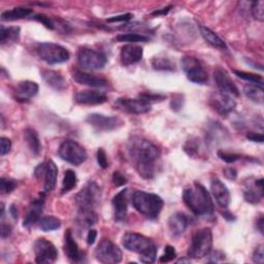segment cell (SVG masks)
Returning a JSON list of instances; mask_svg holds the SVG:
<instances>
[{
    "label": "cell",
    "mask_w": 264,
    "mask_h": 264,
    "mask_svg": "<svg viewBox=\"0 0 264 264\" xmlns=\"http://www.w3.org/2000/svg\"><path fill=\"white\" fill-rule=\"evenodd\" d=\"M152 65L154 69L163 71H172L175 68L174 63L166 57H155L152 60Z\"/></svg>",
    "instance_id": "37"
},
{
    "label": "cell",
    "mask_w": 264,
    "mask_h": 264,
    "mask_svg": "<svg viewBox=\"0 0 264 264\" xmlns=\"http://www.w3.org/2000/svg\"><path fill=\"white\" fill-rule=\"evenodd\" d=\"M107 57L101 52H97L92 49L82 48L77 52L78 64L88 70L101 69L107 64Z\"/></svg>",
    "instance_id": "10"
},
{
    "label": "cell",
    "mask_w": 264,
    "mask_h": 264,
    "mask_svg": "<svg viewBox=\"0 0 264 264\" xmlns=\"http://www.w3.org/2000/svg\"><path fill=\"white\" fill-rule=\"evenodd\" d=\"M182 68L187 78L195 84L204 85L209 79V74L202 64L194 57H184L181 61Z\"/></svg>",
    "instance_id": "11"
},
{
    "label": "cell",
    "mask_w": 264,
    "mask_h": 264,
    "mask_svg": "<svg viewBox=\"0 0 264 264\" xmlns=\"http://www.w3.org/2000/svg\"><path fill=\"white\" fill-rule=\"evenodd\" d=\"M20 28L19 27H5L0 29V43L5 45L7 43H14L19 39Z\"/></svg>",
    "instance_id": "34"
},
{
    "label": "cell",
    "mask_w": 264,
    "mask_h": 264,
    "mask_svg": "<svg viewBox=\"0 0 264 264\" xmlns=\"http://www.w3.org/2000/svg\"><path fill=\"white\" fill-rule=\"evenodd\" d=\"M42 76L44 80L53 89L57 91H63L67 88V83L64 76L55 70H44L42 72Z\"/></svg>",
    "instance_id": "27"
},
{
    "label": "cell",
    "mask_w": 264,
    "mask_h": 264,
    "mask_svg": "<svg viewBox=\"0 0 264 264\" xmlns=\"http://www.w3.org/2000/svg\"><path fill=\"white\" fill-rule=\"evenodd\" d=\"M35 261L39 264L54 263L58 258V251L53 242L46 238H38L33 246Z\"/></svg>",
    "instance_id": "13"
},
{
    "label": "cell",
    "mask_w": 264,
    "mask_h": 264,
    "mask_svg": "<svg viewBox=\"0 0 264 264\" xmlns=\"http://www.w3.org/2000/svg\"><path fill=\"white\" fill-rule=\"evenodd\" d=\"M224 175L228 179V180H235L237 177V172L233 167H226L224 169Z\"/></svg>",
    "instance_id": "52"
},
{
    "label": "cell",
    "mask_w": 264,
    "mask_h": 264,
    "mask_svg": "<svg viewBox=\"0 0 264 264\" xmlns=\"http://www.w3.org/2000/svg\"><path fill=\"white\" fill-rule=\"evenodd\" d=\"M212 258H213V260H211V261H213V262H218L217 258H220L221 260H224V259H225V256H224L223 253H221V252H219V251H216V252L213 253Z\"/></svg>",
    "instance_id": "57"
},
{
    "label": "cell",
    "mask_w": 264,
    "mask_h": 264,
    "mask_svg": "<svg viewBox=\"0 0 264 264\" xmlns=\"http://www.w3.org/2000/svg\"><path fill=\"white\" fill-rule=\"evenodd\" d=\"M139 98L148 101L151 104V101H157V100H162L164 97L161 95H156V94H150V93H141L139 94Z\"/></svg>",
    "instance_id": "50"
},
{
    "label": "cell",
    "mask_w": 264,
    "mask_h": 264,
    "mask_svg": "<svg viewBox=\"0 0 264 264\" xmlns=\"http://www.w3.org/2000/svg\"><path fill=\"white\" fill-rule=\"evenodd\" d=\"M183 199L188 209L198 217H209L214 214V204L210 193L197 182L185 188Z\"/></svg>",
    "instance_id": "2"
},
{
    "label": "cell",
    "mask_w": 264,
    "mask_h": 264,
    "mask_svg": "<svg viewBox=\"0 0 264 264\" xmlns=\"http://www.w3.org/2000/svg\"><path fill=\"white\" fill-rule=\"evenodd\" d=\"M86 121L99 131H113L124 125V121L120 118L105 116L101 114H91L87 117Z\"/></svg>",
    "instance_id": "14"
},
{
    "label": "cell",
    "mask_w": 264,
    "mask_h": 264,
    "mask_svg": "<svg viewBox=\"0 0 264 264\" xmlns=\"http://www.w3.org/2000/svg\"><path fill=\"white\" fill-rule=\"evenodd\" d=\"M127 189L121 190L118 194H116L113 198V207H114V214L115 220L117 222H122L127 214Z\"/></svg>",
    "instance_id": "28"
},
{
    "label": "cell",
    "mask_w": 264,
    "mask_h": 264,
    "mask_svg": "<svg viewBox=\"0 0 264 264\" xmlns=\"http://www.w3.org/2000/svg\"><path fill=\"white\" fill-rule=\"evenodd\" d=\"M132 205L143 216L149 219H155L161 213L164 202L157 194L145 191H135L132 196Z\"/></svg>",
    "instance_id": "4"
},
{
    "label": "cell",
    "mask_w": 264,
    "mask_h": 264,
    "mask_svg": "<svg viewBox=\"0 0 264 264\" xmlns=\"http://www.w3.org/2000/svg\"><path fill=\"white\" fill-rule=\"evenodd\" d=\"M12 233V227L9 224H6L5 222L2 223V237L5 239L9 237Z\"/></svg>",
    "instance_id": "55"
},
{
    "label": "cell",
    "mask_w": 264,
    "mask_h": 264,
    "mask_svg": "<svg viewBox=\"0 0 264 264\" xmlns=\"http://www.w3.org/2000/svg\"><path fill=\"white\" fill-rule=\"evenodd\" d=\"M213 248V233L210 228H202L192 236L191 243L188 250V257L201 259L208 256Z\"/></svg>",
    "instance_id": "5"
},
{
    "label": "cell",
    "mask_w": 264,
    "mask_h": 264,
    "mask_svg": "<svg viewBox=\"0 0 264 264\" xmlns=\"http://www.w3.org/2000/svg\"><path fill=\"white\" fill-rule=\"evenodd\" d=\"M10 213H11V215H12V217H13L14 219H18V209H17V207H16L15 205H13V206L11 207Z\"/></svg>",
    "instance_id": "59"
},
{
    "label": "cell",
    "mask_w": 264,
    "mask_h": 264,
    "mask_svg": "<svg viewBox=\"0 0 264 264\" xmlns=\"http://www.w3.org/2000/svg\"><path fill=\"white\" fill-rule=\"evenodd\" d=\"M97 162L99 164V166L103 169H106L109 167V162H108V158H107V154L105 152L104 149L99 148L97 151Z\"/></svg>",
    "instance_id": "47"
},
{
    "label": "cell",
    "mask_w": 264,
    "mask_h": 264,
    "mask_svg": "<svg viewBox=\"0 0 264 264\" xmlns=\"http://www.w3.org/2000/svg\"><path fill=\"white\" fill-rule=\"evenodd\" d=\"M98 222V216L94 210L78 209L76 223L82 228H90Z\"/></svg>",
    "instance_id": "29"
},
{
    "label": "cell",
    "mask_w": 264,
    "mask_h": 264,
    "mask_svg": "<svg viewBox=\"0 0 264 264\" xmlns=\"http://www.w3.org/2000/svg\"><path fill=\"white\" fill-rule=\"evenodd\" d=\"M127 151L140 177L146 180L153 179L156 174V161L160 157L158 147L147 138L133 136L128 140Z\"/></svg>",
    "instance_id": "1"
},
{
    "label": "cell",
    "mask_w": 264,
    "mask_h": 264,
    "mask_svg": "<svg viewBox=\"0 0 264 264\" xmlns=\"http://www.w3.org/2000/svg\"><path fill=\"white\" fill-rule=\"evenodd\" d=\"M143 54H144V51L141 47L133 44H128L121 49L120 59L123 65L129 66L139 62L143 58Z\"/></svg>",
    "instance_id": "23"
},
{
    "label": "cell",
    "mask_w": 264,
    "mask_h": 264,
    "mask_svg": "<svg viewBox=\"0 0 264 264\" xmlns=\"http://www.w3.org/2000/svg\"><path fill=\"white\" fill-rule=\"evenodd\" d=\"M181 262H187V263H188V262H190V260H189V259H188V260H186V259H181V260L178 261V263H181Z\"/></svg>",
    "instance_id": "61"
},
{
    "label": "cell",
    "mask_w": 264,
    "mask_h": 264,
    "mask_svg": "<svg viewBox=\"0 0 264 264\" xmlns=\"http://www.w3.org/2000/svg\"><path fill=\"white\" fill-rule=\"evenodd\" d=\"M34 175L39 181L44 179V192L45 193L51 192L54 190L57 183V175H58L57 165L52 160L44 162L35 168Z\"/></svg>",
    "instance_id": "12"
},
{
    "label": "cell",
    "mask_w": 264,
    "mask_h": 264,
    "mask_svg": "<svg viewBox=\"0 0 264 264\" xmlns=\"http://www.w3.org/2000/svg\"><path fill=\"white\" fill-rule=\"evenodd\" d=\"M17 187V182L9 178H2L0 180V192L2 194L12 193Z\"/></svg>",
    "instance_id": "42"
},
{
    "label": "cell",
    "mask_w": 264,
    "mask_h": 264,
    "mask_svg": "<svg viewBox=\"0 0 264 264\" xmlns=\"http://www.w3.org/2000/svg\"><path fill=\"white\" fill-rule=\"evenodd\" d=\"M214 78L216 82L217 87L219 88L220 92L228 94L230 96H239V91L237 89L236 85L233 83L231 77L229 76L228 72L223 68H217L214 71Z\"/></svg>",
    "instance_id": "16"
},
{
    "label": "cell",
    "mask_w": 264,
    "mask_h": 264,
    "mask_svg": "<svg viewBox=\"0 0 264 264\" xmlns=\"http://www.w3.org/2000/svg\"><path fill=\"white\" fill-rule=\"evenodd\" d=\"M132 19L131 14H125V15H120V16H115L110 19H108L109 23H115V22H126Z\"/></svg>",
    "instance_id": "51"
},
{
    "label": "cell",
    "mask_w": 264,
    "mask_h": 264,
    "mask_svg": "<svg viewBox=\"0 0 264 264\" xmlns=\"http://www.w3.org/2000/svg\"><path fill=\"white\" fill-rule=\"evenodd\" d=\"M117 40L120 43H129V44H136V43H147L149 42V38L141 34L136 33H125L120 34L117 36Z\"/></svg>",
    "instance_id": "39"
},
{
    "label": "cell",
    "mask_w": 264,
    "mask_h": 264,
    "mask_svg": "<svg viewBox=\"0 0 264 264\" xmlns=\"http://www.w3.org/2000/svg\"><path fill=\"white\" fill-rule=\"evenodd\" d=\"M33 14V11L31 9L27 8H15L10 11H6L2 14V20L3 21H16L25 19Z\"/></svg>",
    "instance_id": "32"
},
{
    "label": "cell",
    "mask_w": 264,
    "mask_h": 264,
    "mask_svg": "<svg viewBox=\"0 0 264 264\" xmlns=\"http://www.w3.org/2000/svg\"><path fill=\"white\" fill-rule=\"evenodd\" d=\"M115 105L118 109L134 115L147 114L151 111V104L141 98H119Z\"/></svg>",
    "instance_id": "15"
},
{
    "label": "cell",
    "mask_w": 264,
    "mask_h": 264,
    "mask_svg": "<svg viewBox=\"0 0 264 264\" xmlns=\"http://www.w3.org/2000/svg\"><path fill=\"white\" fill-rule=\"evenodd\" d=\"M184 151L192 158H196L199 156L200 151V141L197 137L189 138L184 145Z\"/></svg>",
    "instance_id": "38"
},
{
    "label": "cell",
    "mask_w": 264,
    "mask_h": 264,
    "mask_svg": "<svg viewBox=\"0 0 264 264\" xmlns=\"http://www.w3.org/2000/svg\"><path fill=\"white\" fill-rule=\"evenodd\" d=\"M188 218L183 213H175L168 219V230L172 237H180L187 229Z\"/></svg>",
    "instance_id": "22"
},
{
    "label": "cell",
    "mask_w": 264,
    "mask_h": 264,
    "mask_svg": "<svg viewBox=\"0 0 264 264\" xmlns=\"http://www.w3.org/2000/svg\"><path fill=\"white\" fill-rule=\"evenodd\" d=\"M211 190L217 204L221 208L227 209L230 204V193L224 183L217 178L213 179L211 183Z\"/></svg>",
    "instance_id": "24"
},
{
    "label": "cell",
    "mask_w": 264,
    "mask_h": 264,
    "mask_svg": "<svg viewBox=\"0 0 264 264\" xmlns=\"http://www.w3.org/2000/svg\"><path fill=\"white\" fill-rule=\"evenodd\" d=\"M222 216L226 219V220H228V221H234L235 220V217H233L232 216V214H230V213H222Z\"/></svg>",
    "instance_id": "60"
},
{
    "label": "cell",
    "mask_w": 264,
    "mask_h": 264,
    "mask_svg": "<svg viewBox=\"0 0 264 264\" xmlns=\"http://www.w3.org/2000/svg\"><path fill=\"white\" fill-rule=\"evenodd\" d=\"M243 198L247 202L257 205L263 197V179L247 181L243 185Z\"/></svg>",
    "instance_id": "18"
},
{
    "label": "cell",
    "mask_w": 264,
    "mask_h": 264,
    "mask_svg": "<svg viewBox=\"0 0 264 264\" xmlns=\"http://www.w3.org/2000/svg\"><path fill=\"white\" fill-rule=\"evenodd\" d=\"M38 57L48 64H60L69 60V52L62 46L54 43H43L36 48Z\"/></svg>",
    "instance_id": "6"
},
{
    "label": "cell",
    "mask_w": 264,
    "mask_h": 264,
    "mask_svg": "<svg viewBox=\"0 0 264 264\" xmlns=\"http://www.w3.org/2000/svg\"><path fill=\"white\" fill-rule=\"evenodd\" d=\"M210 104L213 109L222 116H227L236 107L235 100L228 94L217 92L210 97Z\"/></svg>",
    "instance_id": "17"
},
{
    "label": "cell",
    "mask_w": 264,
    "mask_h": 264,
    "mask_svg": "<svg viewBox=\"0 0 264 264\" xmlns=\"http://www.w3.org/2000/svg\"><path fill=\"white\" fill-rule=\"evenodd\" d=\"M64 252L67 258L72 262H79L83 260V254L79 251L70 229L66 230L64 235Z\"/></svg>",
    "instance_id": "26"
},
{
    "label": "cell",
    "mask_w": 264,
    "mask_h": 264,
    "mask_svg": "<svg viewBox=\"0 0 264 264\" xmlns=\"http://www.w3.org/2000/svg\"><path fill=\"white\" fill-rule=\"evenodd\" d=\"M200 29V33L202 35V37L205 38V40L211 45L213 48L215 49H218V50H226L227 49V46L225 44V42L220 38L214 31H212L210 28L208 27H205V26H200L199 27Z\"/></svg>",
    "instance_id": "30"
},
{
    "label": "cell",
    "mask_w": 264,
    "mask_h": 264,
    "mask_svg": "<svg viewBox=\"0 0 264 264\" xmlns=\"http://www.w3.org/2000/svg\"><path fill=\"white\" fill-rule=\"evenodd\" d=\"M58 153L62 160L73 165H79L87 160L86 150L78 143L71 139L63 141Z\"/></svg>",
    "instance_id": "9"
},
{
    "label": "cell",
    "mask_w": 264,
    "mask_h": 264,
    "mask_svg": "<svg viewBox=\"0 0 264 264\" xmlns=\"http://www.w3.org/2000/svg\"><path fill=\"white\" fill-rule=\"evenodd\" d=\"M175 256H177V253H175L174 248L171 246H166L165 250H164V254L160 258V262H162V263L170 262L175 258Z\"/></svg>",
    "instance_id": "44"
},
{
    "label": "cell",
    "mask_w": 264,
    "mask_h": 264,
    "mask_svg": "<svg viewBox=\"0 0 264 264\" xmlns=\"http://www.w3.org/2000/svg\"><path fill=\"white\" fill-rule=\"evenodd\" d=\"M74 100L78 105L95 106L105 104L108 100L107 95L104 92L95 90H85L75 94Z\"/></svg>",
    "instance_id": "20"
},
{
    "label": "cell",
    "mask_w": 264,
    "mask_h": 264,
    "mask_svg": "<svg viewBox=\"0 0 264 264\" xmlns=\"http://www.w3.org/2000/svg\"><path fill=\"white\" fill-rule=\"evenodd\" d=\"M245 95L252 101L256 104H263L264 100V93H263V87L255 84H249L243 88Z\"/></svg>",
    "instance_id": "33"
},
{
    "label": "cell",
    "mask_w": 264,
    "mask_h": 264,
    "mask_svg": "<svg viewBox=\"0 0 264 264\" xmlns=\"http://www.w3.org/2000/svg\"><path fill=\"white\" fill-rule=\"evenodd\" d=\"M101 198V190L96 182H88L85 187L76 194L75 202L78 209L94 210Z\"/></svg>",
    "instance_id": "7"
},
{
    "label": "cell",
    "mask_w": 264,
    "mask_h": 264,
    "mask_svg": "<svg viewBox=\"0 0 264 264\" xmlns=\"http://www.w3.org/2000/svg\"><path fill=\"white\" fill-rule=\"evenodd\" d=\"M38 93V85L32 80H22L18 84L15 90L16 100L26 103Z\"/></svg>",
    "instance_id": "21"
},
{
    "label": "cell",
    "mask_w": 264,
    "mask_h": 264,
    "mask_svg": "<svg viewBox=\"0 0 264 264\" xmlns=\"http://www.w3.org/2000/svg\"><path fill=\"white\" fill-rule=\"evenodd\" d=\"M252 259L255 263H258V264H262L264 262V247H263V245H260L255 249Z\"/></svg>",
    "instance_id": "45"
},
{
    "label": "cell",
    "mask_w": 264,
    "mask_h": 264,
    "mask_svg": "<svg viewBox=\"0 0 264 264\" xmlns=\"http://www.w3.org/2000/svg\"><path fill=\"white\" fill-rule=\"evenodd\" d=\"M251 14L253 18L259 22H263L264 20V3L256 2L251 4Z\"/></svg>",
    "instance_id": "41"
},
{
    "label": "cell",
    "mask_w": 264,
    "mask_h": 264,
    "mask_svg": "<svg viewBox=\"0 0 264 264\" xmlns=\"http://www.w3.org/2000/svg\"><path fill=\"white\" fill-rule=\"evenodd\" d=\"M44 206H45V192L40 193L39 196L34 200H32V202L30 204L27 215L23 222L24 227L29 228L30 226L34 225L39 221L40 215L44 210Z\"/></svg>",
    "instance_id": "19"
},
{
    "label": "cell",
    "mask_w": 264,
    "mask_h": 264,
    "mask_svg": "<svg viewBox=\"0 0 264 264\" xmlns=\"http://www.w3.org/2000/svg\"><path fill=\"white\" fill-rule=\"evenodd\" d=\"M76 175L75 172L68 169L65 171L64 174V179L62 182V187H61V193L65 194L67 192H69L70 190H72L75 186H76Z\"/></svg>",
    "instance_id": "36"
},
{
    "label": "cell",
    "mask_w": 264,
    "mask_h": 264,
    "mask_svg": "<svg viewBox=\"0 0 264 264\" xmlns=\"http://www.w3.org/2000/svg\"><path fill=\"white\" fill-rule=\"evenodd\" d=\"M218 157L225 161L226 163H233L237 160L240 159V155L238 154H234V153H227V152H223V151H219L218 152Z\"/></svg>",
    "instance_id": "43"
},
{
    "label": "cell",
    "mask_w": 264,
    "mask_h": 264,
    "mask_svg": "<svg viewBox=\"0 0 264 264\" xmlns=\"http://www.w3.org/2000/svg\"><path fill=\"white\" fill-rule=\"evenodd\" d=\"M233 72L238 77L246 79V80L250 82L251 84H255V85H259V86L263 85V77L261 75H258L255 73H250V72H245L241 70H233Z\"/></svg>",
    "instance_id": "40"
},
{
    "label": "cell",
    "mask_w": 264,
    "mask_h": 264,
    "mask_svg": "<svg viewBox=\"0 0 264 264\" xmlns=\"http://www.w3.org/2000/svg\"><path fill=\"white\" fill-rule=\"evenodd\" d=\"M97 261L104 264H116L122 261L123 254L121 249L112 240L103 239L95 249L94 252Z\"/></svg>",
    "instance_id": "8"
},
{
    "label": "cell",
    "mask_w": 264,
    "mask_h": 264,
    "mask_svg": "<svg viewBox=\"0 0 264 264\" xmlns=\"http://www.w3.org/2000/svg\"><path fill=\"white\" fill-rule=\"evenodd\" d=\"M24 138L30 152L33 155L37 156L42 151V145H40V140L37 132L32 128H27L24 131Z\"/></svg>",
    "instance_id": "31"
},
{
    "label": "cell",
    "mask_w": 264,
    "mask_h": 264,
    "mask_svg": "<svg viewBox=\"0 0 264 264\" xmlns=\"http://www.w3.org/2000/svg\"><path fill=\"white\" fill-rule=\"evenodd\" d=\"M122 243L126 250L138 254L143 263H153L156 260L157 248L155 243L143 234L126 233L122 237Z\"/></svg>",
    "instance_id": "3"
},
{
    "label": "cell",
    "mask_w": 264,
    "mask_h": 264,
    "mask_svg": "<svg viewBox=\"0 0 264 264\" xmlns=\"http://www.w3.org/2000/svg\"><path fill=\"white\" fill-rule=\"evenodd\" d=\"M170 9H171V7H167V8H164V9H162V10H158V11H155V12H153L152 13V16H157V17H159V16H165V15H167L168 14V12L170 11Z\"/></svg>",
    "instance_id": "56"
},
{
    "label": "cell",
    "mask_w": 264,
    "mask_h": 264,
    "mask_svg": "<svg viewBox=\"0 0 264 264\" xmlns=\"http://www.w3.org/2000/svg\"><path fill=\"white\" fill-rule=\"evenodd\" d=\"M247 138L252 140V141H256V143H263L264 137L262 133H256V132H248L247 133Z\"/></svg>",
    "instance_id": "53"
},
{
    "label": "cell",
    "mask_w": 264,
    "mask_h": 264,
    "mask_svg": "<svg viewBox=\"0 0 264 264\" xmlns=\"http://www.w3.org/2000/svg\"><path fill=\"white\" fill-rule=\"evenodd\" d=\"M113 183L116 187H120L123 186L127 183V179L124 177V175L119 172V171H115L113 174Z\"/></svg>",
    "instance_id": "49"
},
{
    "label": "cell",
    "mask_w": 264,
    "mask_h": 264,
    "mask_svg": "<svg viewBox=\"0 0 264 264\" xmlns=\"http://www.w3.org/2000/svg\"><path fill=\"white\" fill-rule=\"evenodd\" d=\"M34 20L40 22V23H42L43 25H45L48 29L53 30V29L55 28L54 22H53L49 17H47V16H45V15H36V16L34 17Z\"/></svg>",
    "instance_id": "48"
},
{
    "label": "cell",
    "mask_w": 264,
    "mask_h": 264,
    "mask_svg": "<svg viewBox=\"0 0 264 264\" xmlns=\"http://www.w3.org/2000/svg\"><path fill=\"white\" fill-rule=\"evenodd\" d=\"M38 223V227L43 230V231H53L56 229H59L61 227V221L58 218L55 217H44L42 219H39Z\"/></svg>",
    "instance_id": "35"
},
{
    "label": "cell",
    "mask_w": 264,
    "mask_h": 264,
    "mask_svg": "<svg viewBox=\"0 0 264 264\" xmlns=\"http://www.w3.org/2000/svg\"><path fill=\"white\" fill-rule=\"evenodd\" d=\"M11 149H12V141L10 138L8 137L0 138V154H2V156H5L8 153H10Z\"/></svg>",
    "instance_id": "46"
},
{
    "label": "cell",
    "mask_w": 264,
    "mask_h": 264,
    "mask_svg": "<svg viewBox=\"0 0 264 264\" xmlns=\"http://www.w3.org/2000/svg\"><path fill=\"white\" fill-rule=\"evenodd\" d=\"M96 237H97V231L94 230V229H90L89 232H88V235H87V242H88V245L92 246L95 242Z\"/></svg>",
    "instance_id": "54"
},
{
    "label": "cell",
    "mask_w": 264,
    "mask_h": 264,
    "mask_svg": "<svg viewBox=\"0 0 264 264\" xmlns=\"http://www.w3.org/2000/svg\"><path fill=\"white\" fill-rule=\"evenodd\" d=\"M263 224H264L263 216H260V218H259L258 221H257V228L259 229L260 233H262V234H263Z\"/></svg>",
    "instance_id": "58"
},
{
    "label": "cell",
    "mask_w": 264,
    "mask_h": 264,
    "mask_svg": "<svg viewBox=\"0 0 264 264\" xmlns=\"http://www.w3.org/2000/svg\"><path fill=\"white\" fill-rule=\"evenodd\" d=\"M72 78L77 84L89 86V87H95V88H101V87L107 86V84H108V80L103 76L83 72V71H79V70H75L73 72Z\"/></svg>",
    "instance_id": "25"
}]
</instances>
